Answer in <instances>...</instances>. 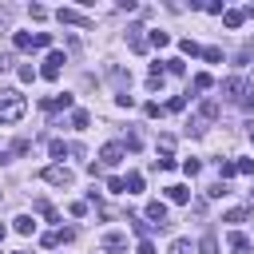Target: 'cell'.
Instances as JSON below:
<instances>
[{
  "label": "cell",
  "mask_w": 254,
  "mask_h": 254,
  "mask_svg": "<svg viewBox=\"0 0 254 254\" xmlns=\"http://www.w3.org/2000/svg\"><path fill=\"white\" fill-rule=\"evenodd\" d=\"M28 111V99L20 91H0V123H20Z\"/></svg>",
  "instance_id": "obj_1"
},
{
  "label": "cell",
  "mask_w": 254,
  "mask_h": 254,
  "mask_svg": "<svg viewBox=\"0 0 254 254\" xmlns=\"http://www.w3.org/2000/svg\"><path fill=\"white\" fill-rule=\"evenodd\" d=\"M44 183H52V187H71L75 183V175L67 171V167H60V163H52V167H44V175H40Z\"/></svg>",
  "instance_id": "obj_2"
},
{
  "label": "cell",
  "mask_w": 254,
  "mask_h": 254,
  "mask_svg": "<svg viewBox=\"0 0 254 254\" xmlns=\"http://www.w3.org/2000/svg\"><path fill=\"white\" fill-rule=\"evenodd\" d=\"M64 64H67V60H64V52H48V60H44V67H40V75H44V79H56Z\"/></svg>",
  "instance_id": "obj_3"
},
{
  "label": "cell",
  "mask_w": 254,
  "mask_h": 254,
  "mask_svg": "<svg viewBox=\"0 0 254 254\" xmlns=\"http://www.w3.org/2000/svg\"><path fill=\"white\" fill-rule=\"evenodd\" d=\"M56 16H60V24H75V28H91V20H87V16L79 12V8H60Z\"/></svg>",
  "instance_id": "obj_4"
},
{
  "label": "cell",
  "mask_w": 254,
  "mask_h": 254,
  "mask_svg": "<svg viewBox=\"0 0 254 254\" xmlns=\"http://www.w3.org/2000/svg\"><path fill=\"white\" fill-rule=\"evenodd\" d=\"M242 91H246V79H242V75L222 79V95H226V99H242Z\"/></svg>",
  "instance_id": "obj_5"
},
{
  "label": "cell",
  "mask_w": 254,
  "mask_h": 254,
  "mask_svg": "<svg viewBox=\"0 0 254 254\" xmlns=\"http://www.w3.org/2000/svg\"><path fill=\"white\" fill-rule=\"evenodd\" d=\"M123 155H127V147H123V143H107V147L99 151V163H107V167H115V163H119Z\"/></svg>",
  "instance_id": "obj_6"
},
{
  "label": "cell",
  "mask_w": 254,
  "mask_h": 254,
  "mask_svg": "<svg viewBox=\"0 0 254 254\" xmlns=\"http://www.w3.org/2000/svg\"><path fill=\"white\" fill-rule=\"evenodd\" d=\"M147 218H151V222H155V226L163 230V226H167V202L151 198V202H147Z\"/></svg>",
  "instance_id": "obj_7"
},
{
  "label": "cell",
  "mask_w": 254,
  "mask_h": 254,
  "mask_svg": "<svg viewBox=\"0 0 254 254\" xmlns=\"http://www.w3.org/2000/svg\"><path fill=\"white\" fill-rule=\"evenodd\" d=\"M127 222H131V230H135L139 238H151V230H155V222H147V218H139V214H127Z\"/></svg>",
  "instance_id": "obj_8"
},
{
  "label": "cell",
  "mask_w": 254,
  "mask_h": 254,
  "mask_svg": "<svg viewBox=\"0 0 254 254\" xmlns=\"http://www.w3.org/2000/svg\"><path fill=\"white\" fill-rule=\"evenodd\" d=\"M103 250H127V234L107 230V234H103Z\"/></svg>",
  "instance_id": "obj_9"
},
{
  "label": "cell",
  "mask_w": 254,
  "mask_h": 254,
  "mask_svg": "<svg viewBox=\"0 0 254 254\" xmlns=\"http://www.w3.org/2000/svg\"><path fill=\"white\" fill-rule=\"evenodd\" d=\"M230 250H234V254H250V250H254V242H250L242 230H234V234H230Z\"/></svg>",
  "instance_id": "obj_10"
},
{
  "label": "cell",
  "mask_w": 254,
  "mask_h": 254,
  "mask_svg": "<svg viewBox=\"0 0 254 254\" xmlns=\"http://www.w3.org/2000/svg\"><path fill=\"white\" fill-rule=\"evenodd\" d=\"M127 44L135 52H147V40H143V28H127Z\"/></svg>",
  "instance_id": "obj_11"
},
{
  "label": "cell",
  "mask_w": 254,
  "mask_h": 254,
  "mask_svg": "<svg viewBox=\"0 0 254 254\" xmlns=\"http://www.w3.org/2000/svg\"><path fill=\"white\" fill-rule=\"evenodd\" d=\"M40 107H44V111H56V107H71V95H67V91H64V95H52V99H44Z\"/></svg>",
  "instance_id": "obj_12"
},
{
  "label": "cell",
  "mask_w": 254,
  "mask_h": 254,
  "mask_svg": "<svg viewBox=\"0 0 254 254\" xmlns=\"http://www.w3.org/2000/svg\"><path fill=\"white\" fill-rule=\"evenodd\" d=\"M167 198H171V202H179V206H183V202H190V190H187V187H179V183H175V187H167Z\"/></svg>",
  "instance_id": "obj_13"
},
{
  "label": "cell",
  "mask_w": 254,
  "mask_h": 254,
  "mask_svg": "<svg viewBox=\"0 0 254 254\" xmlns=\"http://www.w3.org/2000/svg\"><path fill=\"white\" fill-rule=\"evenodd\" d=\"M222 20H226V28H242L246 12H238V8H226V12H222Z\"/></svg>",
  "instance_id": "obj_14"
},
{
  "label": "cell",
  "mask_w": 254,
  "mask_h": 254,
  "mask_svg": "<svg viewBox=\"0 0 254 254\" xmlns=\"http://www.w3.org/2000/svg\"><path fill=\"white\" fill-rule=\"evenodd\" d=\"M238 175V163H230V159H218V179L226 183V179H234Z\"/></svg>",
  "instance_id": "obj_15"
},
{
  "label": "cell",
  "mask_w": 254,
  "mask_h": 254,
  "mask_svg": "<svg viewBox=\"0 0 254 254\" xmlns=\"http://www.w3.org/2000/svg\"><path fill=\"white\" fill-rule=\"evenodd\" d=\"M123 187H127V194H139V190H143V175H139V171H131V175L123 179Z\"/></svg>",
  "instance_id": "obj_16"
},
{
  "label": "cell",
  "mask_w": 254,
  "mask_h": 254,
  "mask_svg": "<svg viewBox=\"0 0 254 254\" xmlns=\"http://www.w3.org/2000/svg\"><path fill=\"white\" fill-rule=\"evenodd\" d=\"M12 222H16V234H32V230H36V218H32V214H20V218H12Z\"/></svg>",
  "instance_id": "obj_17"
},
{
  "label": "cell",
  "mask_w": 254,
  "mask_h": 254,
  "mask_svg": "<svg viewBox=\"0 0 254 254\" xmlns=\"http://www.w3.org/2000/svg\"><path fill=\"white\" fill-rule=\"evenodd\" d=\"M171 254H194V242L190 238H175L171 242Z\"/></svg>",
  "instance_id": "obj_18"
},
{
  "label": "cell",
  "mask_w": 254,
  "mask_h": 254,
  "mask_svg": "<svg viewBox=\"0 0 254 254\" xmlns=\"http://www.w3.org/2000/svg\"><path fill=\"white\" fill-rule=\"evenodd\" d=\"M198 254H218V238H214V234H202V242H198Z\"/></svg>",
  "instance_id": "obj_19"
},
{
  "label": "cell",
  "mask_w": 254,
  "mask_h": 254,
  "mask_svg": "<svg viewBox=\"0 0 254 254\" xmlns=\"http://www.w3.org/2000/svg\"><path fill=\"white\" fill-rule=\"evenodd\" d=\"M48 151H52V159H64V155H67L71 147H67L64 139H52V143H48Z\"/></svg>",
  "instance_id": "obj_20"
},
{
  "label": "cell",
  "mask_w": 254,
  "mask_h": 254,
  "mask_svg": "<svg viewBox=\"0 0 254 254\" xmlns=\"http://www.w3.org/2000/svg\"><path fill=\"white\" fill-rule=\"evenodd\" d=\"M246 214H250L246 206H234V210H226V214H222V222H246Z\"/></svg>",
  "instance_id": "obj_21"
},
{
  "label": "cell",
  "mask_w": 254,
  "mask_h": 254,
  "mask_svg": "<svg viewBox=\"0 0 254 254\" xmlns=\"http://www.w3.org/2000/svg\"><path fill=\"white\" fill-rule=\"evenodd\" d=\"M210 83H214V79H210V75H206V71H198V75H194V79H190V87H194V91H206V87H210Z\"/></svg>",
  "instance_id": "obj_22"
},
{
  "label": "cell",
  "mask_w": 254,
  "mask_h": 254,
  "mask_svg": "<svg viewBox=\"0 0 254 254\" xmlns=\"http://www.w3.org/2000/svg\"><path fill=\"white\" fill-rule=\"evenodd\" d=\"M32 48H52V32H36L32 36Z\"/></svg>",
  "instance_id": "obj_23"
},
{
  "label": "cell",
  "mask_w": 254,
  "mask_h": 254,
  "mask_svg": "<svg viewBox=\"0 0 254 254\" xmlns=\"http://www.w3.org/2000/svg\"><path fill=\"white\" fill-rule=\"evenodd\" d=\"M163 71H171V75H183V60H175V56H171V60H163Z\"/></svg>",
  "instance_id": "obj_24"
},
{
  "label": "cell",
  "mask_w": 254,
  "mask_h": 254,
  "mask_svg": "<svg viewBox=\"0 0 254 254\" xmlns=\"http://www.w3.org/2000/svg\"><path fill=\"white\" fill-rule=\"evenodd\" d=\"M71 123H75V127H79V131H83V127H87V123H91V115H87V111H79V107H75V111H71Z\"/></svg>",
  "instance_id": "obj_25"
},
{
  "label": "cell",
  "mask_w": 254,
  "mask_h": 254,
  "mask_svg": "<svg viewBox=\"0 0 254 254\" xmlns=\"http://www.w3.org/2000/svg\"><path fill=\"white\" fill-rule=\"evenodd\" d=\"M159 151H163V159H171V151H175V135H163V139H159Z\"/></svg>",
  "instance_id": "obj_26"
},
{
  "label": "cell",
  "mask_w": 254,
  "mask_h": 254,
  "mask_svg": "<svg viewBox=\"0 0 254 254\" xmlns=\"http://www.w3.org/2000/svg\"><path fill=\"white\" fill-rule=\"evenodd\" d=\"M8 28H12V8L0 4V32H8Z\"/></svg>",
  "instance_id": "obj_27"
},
{
  "label": "cell",
  "mask_w": 254,
  "mask_h": 254,
  "mask_svg": "<svg viewBox=\"0 0 254 254\" xmlns=\"http://www.w3.org/2000/svg\"><path fill=\"white\" fill-rule=\"evenodd\" d=\"M147 44H155V48H167V44H171V36H167V32H151V40H147Z\"/></svg>",
  "instance_id": "obj_28"
},
{
  "label": "cell",
  "mask_w": 254,
  "mask_h": 254,
  "mask_svg": "<svg viewBox=\"0 0 254 254\" xmlns=\"http://www.w3.org/2000/svg\"><path fill=\"white\" fill-rule=\"evenodd\" d=\"M16 48H20V52H32V36H28V32H16Z\"/></svg>",
  "instance_id": "obj_29"
},
{
  "label": "cell",
  "mask_w": 254,
  "mask_h": 254,
  "mask_svg": "<svg viewBox=\"0 0 254 254\" xmlns=\"http://www.w3.org/2000/svg\"><path fill=\"white\" fill-rule=\"evenodd\" d=\"M179 48H183V56H198V52H202L194 40H179Z\"/></svg>",
  "instance_id": "obj_30"
},
{
  "label": "cell",
  "mask_w": 254,
  "mask_h": 254,
  "mask_svg": "<svg viewBox=\"0 0 254 254\" xmlns=\"http://www.w3.org/2000/svg\"><path fill=\"white\" fill-rule=\"evenodd\" d=\"M107 190H111V194H123L127 187H123V179H119V175H111V179H107Z\"/></svg>",
  "instance_id": "obj_31"
},
{
  "label": "cell",
  "mask_w": 254,
  "mask_h": 254,
  "mask_svg": "<svg viewBox=\"0 0 254 254\" xmlns=\"http://www.w3.org/2000/svg\"><path fill=\"white\" fill-rule=\"evenodd\" d=\"M202 60H210V64H218V60H222V48H202Z\"/></svg>",
  "instance_id": "obj_32"
},
{
  "label": "cell",
  "mask_w": 254,
  "mask_h": 254,
  "mask_svg": "<svg viewBox=\"0 0 254 254\" xmlns=\"http://www.w3.org/2000/svg\"><path fill=\"white\" fill-rule=\"evenodd\" d=\"M28 12H32V20H48V8H44V4H32Z\"/></svg>",
  "instance_id": "obj_33"
},
{
  "label": "cell",
  "mask_w": 254,
  "mask_h": 254,
  "mask_svg": "<svg viewBox=\"0 0 254 254\" xmlns=\"http://www.w3.org/2000/svg\"><path fill=\"white\" fill-rule=\"evenodd\" d=\"M214 115H218V103L206 99V103H202V119H214Z\"/></svg>",
  "instance_id": "obj_34"
},
{
  "label": "cell",
  "mask_w": 254,
  "mask_h": 254,
  "mask_svg": "<svg viewBox=\"0 0 254 254\" xmlns=\"http://www.w3.org/2000/svg\"><path fill=\"white\" fill-rule=\"evenodd\" d=\"M28 147H32V139H16V143H12V155H24Z\"/></svg>",
  "instance_id": "obj_35"
},
{
  "label": "cell",
  "mask_w": 254,
  "mask_h": 254,
  "mask_svg": "<svg viewBox=\"0 0 254 254\" xmlns=\"http://www.w3.org/2000/svg\"><path fill=\"white\" fill-rule=\"evenodd\" d=\"M20 79H24V83H32V79H36V71H32V64H24V67H20Z\"/></svg>",
  "instance_id": "obj_36"
},
{
  "label": "cell",
  "mask_w": 254,
  "mask_h": 254,
  "mask_svg": "<svg viewBox=\"0 0 254 254\" xmlns=\"http://www.w3.org/2000/svg\"><path fill=\"white\" fill-rule=\"evenodd\" d=\"M198 167H202L198 159H187V163H183V171H187V175H198Z\"/></svg>",
  "instance_id": "obj_37"
},
{
  "label": "cell",
  "mask_w": 254,
  "mask_h": 254,
  "mask_svg": "<svg viewBox=\"0 0 254 254\" xmlns=\"http://www.w3.org/2000/svg\"><path fill=\"white\" fill-rule=\"evenodd\" d=\"M40 242H44V246H60V230H52V234H44Z\"/></svg>",
  "instance_id": "obj_38"
},
{
  "label": "cell",
  "mask_w": 254,
  "mask_h": 254,
  "mask_svg": "<svg viewBox=\"0 0 254 254\" xmlns=\"http://www.w3.org/2000/svg\"><path fill=\"white\" fill-rule=\"evenodd\" d=\"M238 171L242 175H254V159H238Z\"/></svg>",
  "instance_id": "obj_39"
},
{
  "label": "cell",
  "mask_w": 254,
  "mask_h": 254,
  "mask_svg": "<svg viewBox=\"0 0 254 254\" xmlns=\"http://www.w3.org/2000/svg\"><path fill=\"white\" fill-rule=\"evenodd\" d=\"M139 254H155V242H151V238H143V242H139Z\"/></svg>",
  "instance_id": "obj_40"
},
{
  "label": "cell",
  "mask_w": 254,
  "mask_h": 254,
  "mask_svg": "<svg viewBox=\"0 0 254 254\" xmlns=\"http://www.w3.org/2000/svg\"><path fill=\"white\" fill-rule=\"evenodd\" d=\"M238 60H242V64H250V60H254V44H246V48H242V56H238Z\"/></svg>",
  "instance_id": "obj_41"
},
{
  "label": "cell",
  "mask_w": 254,
  "mask_h": 254,
  "mask_svg": "<svg viewBox=\"0 0 254 254\" xmlns=\"http://www.w3.org/2000/svg\"><path fill=\"white\" fill-rule=\"evenodd\" d=\"M8 64H12V60H8V56H0V71H4V67H8Z\"/></svg>",
  "instance_id": "obj_42"
},
{
  "label": "cell",
  "mask_w": 254,
  "mask_h": 254,
  "mask_svg": "<svg viewBox=\"0 0 254 254\" xmlns=\"http://www.w3.org/2000/svg\"><path fill=\"white\" fill-rule=\"evenodd\" d=\"M4 234H8V226H4V222H0V238H4Z\"/></svg>",
  "instance_id": "obj_43"
},
{
  "label": "cell",
  "mask_w": 254,
  "mask_h": 254,
  "mask_svg": "<svg viewBox=\"0 0 254 254\" xmlns=\"http://www.w3.org/2000/svg\"><path fill=\"white\" fill-rule=\"evenodd\" d=\"M250 210H254V190H250Z\"/></svg>",
  "instance_id": "obj_44"
},
{
  "label": "cell",
  "mask_w": 254,
  "mask_h": 254,
  "mask_svg": "<svg viewBox=\"0 0 254 254\" xmlns=\"http://www.w3.org/2000/svg\"><path fill=\"white\" fill-rule=\"evenodd\" d=\"M250 143H254V127H250Z\"/></svg>",
  "instance_id": "obj_45"
}]
</instances>
